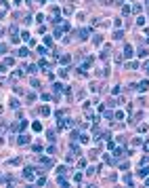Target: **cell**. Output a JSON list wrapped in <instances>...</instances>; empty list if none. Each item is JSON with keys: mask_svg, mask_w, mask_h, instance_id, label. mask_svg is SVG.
<instances>
[{"mask_svg": "<svg viewBox=\"0 0 149 188\" xmlns=\"http://www.w3.org/2000/svg\"><path fill=\"white\" fill-rule=\"evenodd\" d=\"M44 44L51 46V44H53V38H51V36H46V38H44Z\"/></svg>", "mask_w": 149, "mask_h": 188, "instance_id": "38", "label": "cell"}, {"mask_svg": "<svg viewBox=\"0 0 149 188\" xmlns=\"http://www.w3.org/2000/svg\"><path fill=\"white\" fill-rule=\"evenodd\" d=\"M2 64H4L6 68H9V66H13V64H15V59H13V57H6V59L2 61Z\"/></svg>", "mask_w": 149, "mask_h": 188, "instance_id": "18", "label": "cell"}, {"mask_svg": "<svg viewBox=\"0 0 149 188\" xmlns=\"http://www.w3.org/2000/svg\"><path fill=\"white\" fill-rule=\"evenodd\" d=\"M84 167H86V161L80 159V161H78V169H84Z\"/></svg>", "mask_w": 149, "mask_h": 188, "instance_id": "26", "label": "cell"}, {"mask_svg": "<svg viewBox=\"0 0 149 188\" xmlns=\"http://www.w3.org/2000/svg\"><path fill=\"white\" fill-rule=\"evenodd\" d=\"M32 129L34 131H42V125L40 123H32Z\"/></svg>", "mask_w": 149, "mask_h": 188, "instance_id": "19", "label": "cell"}, {"mask_svg": "<svg viewBox=\"0 0 149 188\" xmlns=\"http://www.w3.org/2000/svg\"><path fill=\"white\" fill-rule=\"evenodd\" d=\"M139 131H141V133H145V131H147V125H145V123H143V125H139Z\"/></svg>", "mask_w": 149, "mask_h": 188, "instance_id": "40", "label": "cell"}, {"mask_svg": "<svg viewBox=\"0 0 149 188\" xmlns=\"http://www.w3.org/2000/svg\"><path fill=\"white\" fill-rule=\"evenodd\" d=\"M137 89H139V91H141V93H145V91H147V89H149V80H143V83H141V85H137Z\"/></svg>", "mask_w": 149, "mask_h": 188, "instance_id": "4", "label": "cell"}, {"mask_svg": "<svg viewBox=\"0 0 149 188\" xmlns=\"http://www.w3.org/2000/svg\"><path fill=\"white\" fill-rule=\"evenodd\" d=\"M111 93H113V95H118V93H120V85H115V87L111 89Z\"/></svg>", "mask_w": 149, "mask_h": 188, "instance_id": "37", "label": "cell"}, {"mask_svg": "<svg viewBox=\"0 0 149 188\" xmlns=\"http://www.w3.org/2000/svg\"><path fill=\"white\" fill-rule=\"evenodd\" d=\"M92 91H101V85H99V83H92Z\"/></svg>", "mask_w": 149, "mask_h": 188, "instance_id": "41", "label": "cell"}, {"mask_svg": "<svg viewBox=\"0 0 149 188\" xmlns=\"http://www.w3.org/2000/svg\"><path fill=\"white\" fill-rule=\"evenodd\" d=\"M139 68V61H128L126 64V70H137Z\"/></svg>", "mask_w": 149, "mask_h": 188, "instance_id": "7", "label": "cell"}, {"mask_svg": "<svg viewBox=\"0 0 149 188\" xmlns=\"http://www.w3.org/2000/svg\"><path fill=\"white\" fill-rule=\"evenodd\" d=\"M78 34H80V40H86L88 38V30H80Z\"/></svg>", "mask_w": 149, "mask_h": 188, "instance_id": "14", "label": "cell"}, {"mask_svg": "<svg viewBox=\"0 0 149 188\" xmlns=\"http://www.w3.org/2000/svg\"><path fill=\"white\" fill-rule=\"evenodd\" d=\"M57 171H59V176H67V171H69V169L65 167V165H61V167H59Z\"/></svg>", "mask_w": 149, "mask_h": 188, "instance_id": "16", "label": "cell"}, {"mask_svg": "<svg viewBox=\"0 0 149 188\" xmlns=\"http://www.w3.org/2000/svg\"><path fill=\"white\" fill-rule=\"evenodd\" d=\"M147 173H149V169H147V167H143V169H141V171H139V176H143V178H145V176H147Z\"/></svg>", "mask_w": 149, "mask_h": 188, "instance_id": "32", "label": "cell"}, {"mask_svg": "<svg viewBox=\"0 0 149 188\" xmlns=\"http://www.w3.org/2000/svg\"><path fill=\"white\" fill-rule=\"evenodd\" d=\"M132 13H141V4H132Z\"/></svg>", "mask_w": 149, "mask_h": 188, "instance_id": "33", "label": "cell"}, {"mask_svg": "<svg viewBox=\"0 0 149 188\" xmlns=\"http://www.w3.org/2000/svg\"><path fill=\"white\" fill-rule=\"evenodd\" d=\"M21 36H23V40H25V42H32V44H34V40H32V34H29V32H23Z\"/></svg>", "mask_w": 149, "mask_h": 188, "instance_id": "13", "label": "cell"}, {"mask_svg": "<svg viewBox=\"0 0 149 188\" xmlns=\"http://www.w3.org/2000/svg\"><path fill=\"white\" fill-rule=\"evenodd\" d=\"M122 13H124V15H130V13H132V6H124Z\"/></svg>", "mask_w": 149, "mask_h": 188, "instance_id": "30", "label": "cell"}, {"mask_svg": "<svg viewBox=\"0 0 149 188\" xmlns=\"http://www.w3.org/2000/svg\"><path fill=\"white\" fill-rule=\"evenodd\" d=\"M23 70H25L27 74H36V66H34V64H27V66H25Z\"/></svg>", "mask_w": 149, "mask_h": 188, "instance_id": "5", "label": "cell"}, {"mask_svg": "<svg viewBox=\"0 0 149 188\" xmlns=\"http://www.w3.org/2000/svg\"><path fill=\"white\" fill-rule=\"evenodd\" d=\"M143 148H145V150L149 152V142H145V144H143Z\"/></svg>", "mask_w": 149, "mask_h": 188, "instance_id": "44", "label": "cell"}, {"mask_svg": "<svg viewBox=\"0 0 149 188\" xmlns=\"http://www.w3.org/2000/svg\"><path fill=\"white\" fill-rule=\"evenodd\" d=\"M118 167H120V169H128V163H126V161H120Z\"/></svg>", "mask_w": 149, "mask_h": 188, "instance_id": "31", "label": "cell"}, {"mask_svg": "<svg viewBox=\"0 0 149 188\" xmlns=\"http://www.w3.org/2000/svg\"><path fill=\"white\" fill-rule=\"evenodd\" d=\"M57 184H59V186H67V180H65V178H63V176H61V178H59V180H57Z\"/></svg>", "mask_w": 149, "mask_h": 188, "instance_id": "23", "label": "cell"}, {"mask_svg": "<svg viewBox=\"0 0 149 188\" xmlns=\"http://www.w3.org/2000/svg\"><path fill=\"white\" fill-rule=\"evenodd\" d=\"M122 38H124V32H120V30L113 32V40H122Z\"/></svg>", "mask_w": 149, "mask_h": 188, "instance_id": "17", "label": "cell"}, {"mask_svg": "<svg viewBox=\"0 0 149 188\" xmlns=\"http://www.w3.org/2000/svg\"><path fill=\"white\" fill-rule=\"evenodd\" d=\"M32 150H34V152H40V150H42V146H40V144H34V146H32Z\"/></svg>", "mask_w": 149, "mask_h": 188, "instance_id": "35", "label": "cell"}, {"mask_svg": "<svg viewBox=\"0 0 149 188\" xmlns=\"http://www.w3.org/2000/svg\"><path fill=\"white\" fill-rule=\"evenodd\" d=\"M124 57H132V46H130V44L124 46Z\"/></svg>", "mask_w": 149, "mask_h": 188, "instance_id": "8", "label": "cell"}, {"mask_svg": "<svg viewBox=\"0 0 149 188\" xmlns=\"http://www.w3.org/2000/svg\"><path fill=\"white\" fill-rule=\"evenodd\" d=\"M27 142H29V137H27V135H19V139H17V144H21V146L27 144Z\"/></svg>", "mask_w": 149, "mask_h": 188, "instance_id": "12", "label": "cell"}, {"mask_svg": "<svg viewBox=\"0 0 149 188\" xmlns=\"http://www.w3.org/2000/svg\"><path fill=\"white\" fill-rule=\"evenodd\" d=\"M113 154H115V156H122V148H115V146H113Z\"/></svg>", "mask_w": 149, "mask_h": 188, "instance_id": "34", "label": "cell"}, {"mask_svg": "<svg viewBox=\"0 0 149 188\" xmlns=\"http://www.w3.org/2000/svg\"><path fill=\"white\" fill-rule=\"evenodd\" d=\"M9 104H11V108H13V110H17V108H19V102L15 99V97H11V99H9Z\"/></svg>", "mask_w": 149, "mask_h": 188, "instance_id": "11", "label": "cell"}, {"mask_svg": "<svg viewBox=\"0 0 149 188\" xmlns=\"http://www.w3.org/2000/svg\"><path fill=\"white\" fill-rule=\"evenodd\" d=\"M145 70H149V61H147V64H145Z\"/></svg>", "mask_w": 149, "mask_h": 188, "instance_id": "45", "label": "cell"}, {"mask_svg": "<svg viewBox=\"0 0 149 188\" xmlns=\"http://www.w3.org/2000/svg\"><path fill=\"white\" fill-rule=\"evenodd\" d=\"M97 171H101V165H99V167H88L86 176H88V178H95V176H97Z\"/></svg>", "mask_w": 149, "mask_h": 188, "instance_id": "3", "label": "cell"}, {"mask_svg": "<svg viewBox=\"0 0 149 188\" xmlns=\"http://www.w3.org/2000/svg\"><path fill=\"white\" fill-rule=\"evenodd\" d=\"M105 163H109V165H113V159H111V156H109V154H105Z\"/></svg>", "mask_w": 149, "mask_h": 188, "instance_id": "42", "label": "cell"}, {"mask_svg": "<svg viewBox=\"0 0 149 188\" xmlns=\"http://www.w3.org/2000/svg\"><path fill=\"white\" fill-rule=\"evenodd\" d=\"M40 114H42V116H48V114H51V108H48V106H42V108H40Z\"/></svg>", "mask_w": 149, "mask_h": 188, "instance_id": "10", "label": "cell"}, {"mask_svg": "<svg viewBox=\"0 0 149 188\" xmlns=\"http://www.w3.org/2000/svg\"><path fill=\"white\" fill-rule=\"evenodd\" d=\"M88 156H90V159L95 161V159H97V156H99V150H90V152H88Z\"/></svg>", "mask_w": 149, "mask_h": 188, "instance_id": "21", "label": "cell"}, {"mask_svg": "<svg viewBox=\"0 0 149 188\" xmlns=\"http://www.w3.org/2000/svg\"><path fill=\"white\" fill-rule=\"evenodd\" d=\"M69 61H72V57H69V55H61V64H63V66H67Z\"/></svg>", "mask_w": 149, "mask_h": 188, "instance_id": "15", "label": "cell"}, {"mask_svg": "<svg viewBox=\"0 0 149 188\" xmlns=\"http://www.w3.org/2000/svg\"><path fill=\"white\" fill-rule=\"evenodd\" d=\"M145 186H149V178H147V180H145Z\"/></svg>", "mask_w": 149, "mask_h": 188, "instance_id": "46", "label": "cell"}, {"mask_svg": "<svg viewBox=\"0 0 149 188\" xmlns=\"http://www.w3.org/2000/svg\"><path fill=\"white\" fill-rule=\"evenodd\" d=\"M78 139H80L82 144H86V142H88V135H82V133H80V137H78Z\"/></svg>", "mask_w": 149, "mask_h": 188, "instance_id": "29", "label": "cell"}, {"mask_svg": "<svg viewBox=\"0 0 149 188\" xmlns=\"http://www.w3.org/2000/svg\"><path fill=\"white\" fill-rule=\"evenodd\" d=\"M105 118H109V120H111V118H113V112H111V110H105Z\"/></svg>", "mask_w": 149, "mask_h": 188, "instance_id": "36", "label": "cell"}, {"mask_svg": "<svg viewBox=\"0 0 149 188\" xmlns=\"http://www.w3.org/2000/svg\"><path fill=\"white\" fill-rule=\"evenodd\" d=\"M17 55H19V57H27V55H29V49H25V46H21V49L17 51Z\"/></svg>", "mask_w": 149, "mask_h": 188, "instance_id": "6", "label": "cell"}, {"mask_svg": "<svg viewBox=\"0 0 149 188\" xmlns=\"http://www.w3.org/2000/svg\"><path fill=\"white\" fill-rule=\"evenodd\" d=\"M124 184H135V180H132V176H126V178H124Z\"/></svg>", "mask_w": 149, "mask_h": 188, "instance_id": "27", "label": "cell"}, {"mask_svg": "<svg viewBox=\"0 0 149 188\" xmlns=\"http://www.w3.org/2000/svg\"><path fill=\"white\" fill-rule=\"evenodd\" d=\"M0 114H2V108H0Z\"/></svg>", "mask_w": 149, "mask_h": 188, "instance_id": "48", "label": "cell"}, {"mask_svg": "<svg viewBox=\"0 0 149 188\" xmlns=\"http://www.w3.org/2000/svg\"><path fill=\"white\" fill-rule=\"evenodd\" d=\"M46 135H48V142H55V131H48Z\"/></svg>", "mask_w": 149, "mask_h": 188, "instance_id": "28", "label": "cell"}, {"mask_svg": "<svg viewBox=\"0 0 149 188\" xmlns=\"http://www.w3.org/2000/svg\"><path fill=\"white\" fill-rule=\"evenodd\" d=\"M53 91H55V93H61V91H63V85H53Z\"/></svg>", "mask_w": 149, "mask_h": 188, "instance_id": "25", "label": "cell"}, {"mask_svg": "<svg viewBox=\"0 0 149 188\" xmlns=\"http://www.w3.org/2000/svg\"><path fill=\"white\" fill-rule=\"evenodd\" d=\"M40 163H42V167H44V169H48V167H53V165H55V161H53V159H48V156H42Z\"/></svg>", "mask_w": 149, "mask_h": 188, "instance_id": "2", "label": "cell"}, {"mask_svg": "<svg viewBox=\"0 0 149 188\" xmlns=\"http://www.w3.org/2000/svg\"><path fill=\"white\" fill-rule=\"evenodd\" d=\"M72 13H74L72 6H63V15H72Z\"/></svg>", "mask_w": 149, "mask_h": 188, "instance_id": "20", "label": "cell"}, {"mask_svg": "<svg viewBox=\"0 0 149 188\" xmlns=\"http://www.w3.org/2000/svg\"><path fill=\"white\" fill-rule=\"evenodd\" d=\"M9 32H11V38H13V36H19V30H17V25H11V28H9Z\"/></svg>", "mask_w": 149, "mask_h": 188, "instance_id": "9", "label": "cell"}, {"mask_svg": "<svg viewBox=\"0 0 149 188\" xmlns=\"http://www.w3.org/2000/svg\"><path fill=\"white\" fill-rule=\"evenodd\" d=\"M74 182H82V173H76V176H74Z\"/></svg>", "mask_w": 149, "mask_h": 188, "instance_id": "43", "label": "cell"}, {"mask_svg": "<svg viewBox=\"0 0 149 188\" xmlns=\"http://www.w3.org/2000/svg\"><path fill=\"white\" fill-rule=\"evenodd\" d=\"M145 6H147V9H149V0H147V2H145Z\"/></svg>", "mask_w": 149, "mask_h": 188, "instance_id": "47", "label": "cell"}, {"mask_svg": "<svg viewBox=\"0 0 149 188\" xmlns=\"http://www.w3.org/2000/svg\"><path fill=\"white\" fill-rule=\"evenodd\" d=\"M42 99H44V102H51L53 95H51V93H42Z\"/></svg>", "mask_w": 149, "mask_h": 188, "instance_id": "24", "label": "cell"}, {"mask_svg": "<svg viewBox=\"0 0 149 188\" xmlns=\"http://www.w3.org/2000/svg\"><path fill=\"white\" fill-rule=\"evenodd\" d=\"M34 171H36L34 167H25V169H23V178H25V180H32V182H34V178H36V173H34Z\"/></svg>", "mask_w": 149, "mask_h": 188, "instance_id": "1", "label": "cell"}, {"mask_svg": "<svg viewBox=\"0 0 149 188\" xmlns=\"http://www.w3.org/2000/svg\"><path fill=\"white\" fill-rule=\"evenodd\" d=\"M92 42H95V44H101V42H103V38H101V36H95V40H92Z\"/></svg>", "mask_w": 149, "mask_h": 188, "instance_id": "39", "label": "cell"}, {"mask_svg": "<svg viewBox=\"0 0 149 188\" xmlns=\"http://www.w3.org/2000/svg\"><path fill=\"white\" fill-rule=\"evenodd\" d=\"M6 163H9V165H19V163H21V159H9Z\"/></svg>", "mask_w": 149, "mask_h": 188, "instance_id": "22", "label": "cell"}]
</instances>
